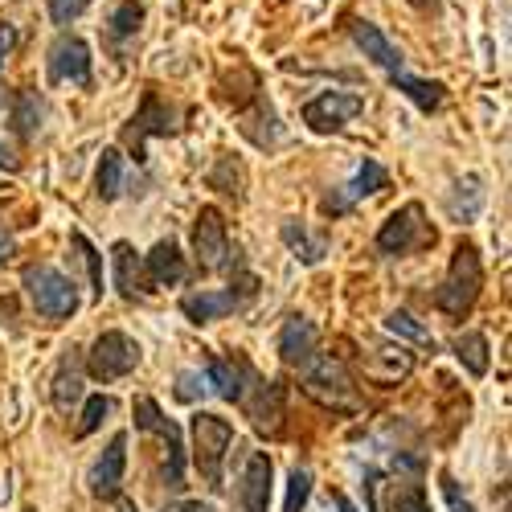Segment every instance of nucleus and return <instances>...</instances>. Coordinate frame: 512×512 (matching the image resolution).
<instances>
[{"mask_svg": "<svg viewBox=\"0 0 512 512\" xmlns=\"http://www.w3.org/2000/svg\"><path fill=\"white\" fill-rule=\"evenodd\" d=\"M0 168H9V173H17V160L9 156V148H5V144H0Z\"/></svg>", "mask_w": 512, "mask_h": 512, "instance_id": "37998d69", "label": "nucleus"}, {"mask_svg": "<svg viewBox=\"0 0 512 512\" xmlns=\"http://www.w3.org/2000/svg\"><path fill=\"white\" fill-rule=\"evenodd\" d=\"M144 275H148L152 291H156V287H177V283H185V279H189V263H185L181 246H177L173 238L156 242V246L144 254Z\"/></svg>", "mask_w": 512, "mask_h": 512, "instance_id": "f3484780", "label": "nucleus"}, {"mask_svg": "<svg viewBox=\"0 0 512 512\" xmlns=\"http://www.w3.org/2000/svg\"><path fill=\"white\" fill-rule=\"evenodd\" d=\"M242 181H246V173H242V164L234 156H222L218 164H213V173H209V185L213 189L234 193V197H242Z\"/></svg>", "mask_w": 512, "mask_h": 512, "instance_id": "7c9ffc66", "label": "nucleus"}, {"mask_svg": "<svg viewBox=\"0 0 512 512\" xmlns=\"http://www.w3.org/2000/svg\"><path fill=\"white\" fill-rule=\"evenodd\" d=\"M422 242H435V234L426 230V213H422V205H418V201H410V205L394 209L390 218L381 222L377 238H373L377 254H386V259L410 254V250H414V246H422Z\"/></svg>", "mask_w": 512, "mask_h": 512, "instance_id": "0eeeda50", "label": "nucleus"}, {"mask_svg": "<svg viewBox=\"0 0 512 512\" xmlns=\"http://www.w3.org/2000/svg\"><path fill=\"white\" fill-rule=\"evenodd\" d=\"M205 381L209 390L222 402H238L242 398V381H246V361H226V357H209L205 365Z\"/></svg>", "mask_w": 512, "mask_h": 512, "instance_id": "5701e85b", "label": "nucleus"}, {"mask_svg": "<svg viewBox=\"0 0 512 512\" xmlns=\"http://www.w3.org/2000/svg\"><path fill=\"white\" fill-rule=\"evenodd\" d=\"M365 496H369V512H390V504H386V472L369 467L365 472Z\"/></svg>", "mask_w": 512, "mask_h": 512, "instance_id": "c9c22d12", "label": "nucleus"}, {"mask_svg": "<svg viewBox=\"0 0 512 512\" xmlns=\"http://www.w3.org/2000/svg\"><path fill=\"white\" fill-rule=\"evenodd\" d=\"M254 291H259V283H254V275H242L238 287H222V291H193L181 300V312L193 320V324H213V320H226L230 312L246 308V300H254Z\"/></svg>", "mask_w": 512, "mask_h": 512, "instance_id": "1a4fd4ad", "label": "nucleus"}, {"mask_svg": "<svg viewBox=\"0 0 512 512\" xmlns=\"http://www.w3.org/2000/svg\"><path fill=\"white\" fill-rule=\"evenodd\" d=\"M115 500H119V496H115ZM119 512H136V504H132V500H119Z\"/></svg>", "mask_w": 512, "mask_h": 512, "instance_id": "a18cd8bd", "label": "nucleus"}, {"mask_svg": "<svg viewBox=\"0 0 512 512\" xmlns=\"http://www.w3.org/2000/svg\"><path fill=\"white\" fill-rule=\"evenodd\" d=\"M70 246L78 250V259H82V267H87V275H91V287H95V300H103V254L87 242V234L82 230H74L70 234Z\"/></svg>", "mask_w": 512, "mask_h": 512, "instance_id": "c756f323", "label": "nucleus"}, {"mask_svg": "<svg viewBox=\"0 0 512 512\" xmlns=\"http://www.w3.org/2000/svg\"><path fill=\"white\" fill-rule=\"evenodd\" d=\"M414 369V353L406 345H377L373 357L365 361V377L377 381V386H398Z\"/></svg>", "mask_w": 512, "mask_h": 512, "instance_id": "aec40b11", "label": "nucleus"}, {"mask_svg": "<svg viewBox=\"0 0 512 512\" xmlns=\"http://www.w3.org/2000/svg\"><path fill=\"white\" fill-rule=\"evenodd\" d=\"M21 283H25V295H29V304L37 308V316L70 320L78 312V287L58 267H29Z\"/></svg>", "mask_w": 512, "mask_h": 512, "instance_id": "20e7f679", "label": "nucleus"}, {"mask_svg": "<svg viewBox=\"0 0 512 512\" xmlns=\"http://www.w3.org/2000/svg\"><path fill=\"white\" fill-rule=\"evenodd\" d=\"M410 5H418V9H426V5H435V0H410Z\"/></svg>", "mask_w": 512, "mask_h": 512, "instance_id": "49530a36", "label": "nucleus"}, {"mask_svg": "<svg viewBox=\"0 0 512 512\" xmlns=\"http://www.w3.org/2000/svg\"><path fill=\"white\" fill-rule=\"evenodd\" d=\"M300 390L316 406H324L332 414H357L365 406L357 386H353V377H349V369L340 365L336 357H320V353L300 365Z\"/></svg>", "mask_w": 512, "mask_h": 512, "instance_id": "f03ea898", "label": "nucleus"}, {"mask_svg": "<svg viewBox=\"0 0 512 512\" xmlns=\"http://www.w3.org/2000/svg\"><path fill=\"white\" fill-rule=\"evenodd\" d=\"M111 414V398H103V394H95V398H87V406H82V422H78V439H87V435H95L99 426H103V418Z\"/></svg>", "mask_w": 512, "mask_h": 512, "instance_id": "72a5a7b5", "label": "nucleus"}, {"mask_svg": "<svg viewBox=\"0 0 512 512\" xmlns=\"http://www.w3.org/2000/svg\"><path fill=\"white\" fill-rule=\"evenodd\" d=\"M25 512H33V508H25Z\"/></svg>", "mask_w": 512, "mask_h": 512, "instance_id": "de8ad7c7", "label": "nucleus"}, {"mask_svg": "<svg viewBox=\"0 0 512 512\" xmlns=\"http://www.w3.org/2000/svg\"><path fill=\"white\" fill-rule=\"evenodd\" d=\"M353 41H357V46L365 50V58H373L381 70H402V50L394 46V41L386 37V33H381L377 25H369V21H353Z\"/></svg>", "mask_w": 512, "mask_h": 512, "instance_id": "412c9836", "label": "nucleus"}, {"mask_svg": "<svg viewBox=\"0 0 512 512\" xmlns=\"http://www.w3.org/2000/svg\"><path fill=\"white\" fill-rule=\"evenodd\" d=\"M13 250H17V242H13V234H9L5 226H0V267H5V263L13 259Z\"/></svg>", "mask_w": 512, "mask_h": 512, "instance_id": "79ce46f5", "label": "nucleus"}, {"mask_svg": "<svg viewBox=\"0 0 512 512\" xmlns=\"http://www.w3.org/2000/svg\"><path fill=\"white\" fill-rule=\"evenodd\" d=\"M238 402L246 406V418L254 422V431L267 435V439H279V431H283V402H287L283 381L259 377L246 365V381H242V398Z\"/></svg>", "mask_w": 512, "mask_h": 512, "instance_id": "39448f33", "label": "nucleus"}, {"mask_svg": "<svg viewBox=\"0 0 512 512\" xmlns=\"http://www.w3.org/2000/svg\"><path fill=\"white\" fill-rule=\"evenodd\" d=\"M123 472H127V435L119 431L107 451L99 455V463L91 467V496L95 500H115L123 492Z\"/></svg>", "mask_w": 512, "mask_h": 512, "instance_id": "dca6fc26", "label": "nucleus"}, {"mask_svg": "<svg viewBox=\"0 0 512 512\" xmlns=\"http://www.w3.org/2000/svg\"><path fill=\"white\" fill-rule=\"evenodd\" d=\"M164 512H213V508L201 500H173V504H164Z\"/></svg>", "mask_w": 512, "mask_h": 512, "instance_id": "a19ab883", "label": "nucleus"}, {"mask_svg": "<svg viewBox=\"0 0 512 512\" xmlns=\"http://www.w3.org/2000/svg\"><path fill=\"white\" fill-rule=\"evenodd\" d=\"M308 496H312V472H308V467H295V472H291V484H287L283 512H304Z\"/></svg>", "mask_w": 512, "mask_h": 512, "instance_id": "473e14b6", "label": "nucleus"}, {"mask_svg": "<svg viewBox=\"0 0 512 512\" xmlns=\"http://www.w3.org/2000/svg\"><path fill=\"white\" fill-rule=\"evenodd\" d=\"M386 332H394V336H402V340H410V345H418V349H439V340L431 336V332H426L410 312H390L386 316Z\"/></svg>", "mask_w": 512, "mask_h": 512, "instance_id": "bb28decb", "label": "nucleus"}, {"mask_svg": "<svg viewBox=\"0 0 512 512\" xmlns=\"http://www.w3.org/2000/svg\"><path fill=\"white\" fill-rule=\"evenodd\" d=\"M390 512H431V504H426V492L422 484H406L402 492H394V504Z\"/></svg>", "mask_w": 512, "mask_h": 512, "instance_id": "f704fd0d", "label": "nucleus"}, {"mask_svg": "<svg viewBox=\"0 0 512 512\" xmlns=\"http://www.w3.org/2000/svg\"><path fill=\"white\" fill-rule=\"evenodd\" d=\"M132 418H136V431H148V435L164 439V447H168L164 484H168V488H181V484H185V443H181V426H177L173 418H164V410H160L148 394H140V398L132 402Z\"/></svg>", "mask_w": 512, "mask_h": 512, "instance_id": "423d86ee", "label": "nucleus"}, {"mask_svg": "<svg viewBox=\"0 0 512 512\" xmlns=\"http://www.w3.org/2000/svg\"><path fill=\"white\" fill-rule=\"evenodd\" d=\"M316 345H320V328L312 320H304V316H291L283 324V332H279V357L287 365H295V369L316 357Z\"/></svg>", "mask_w": 512, "mask_h": 512, "instance_id": "6ab92c4d", "label": "nucleus"}, {"mask_svg": "<svg viewBox=\"0 0 512 512\" xmlns=\"http://www.w3.org/2000/svg\"><path fill=\"white\" fill-rule=\"evenodd\" d=\"M197 390L205 394V381H201L197 373H181V390H177V398H181V402H193V398H197Z\"/></svg>", "mask_w": 512, "mask_h": 512, "instance_id": "ea45409f", "label": "nucleus"}, {"mask_svg": "<svg viewBox=\"0 0 512 512\" xmlns=\"http://www.w3.org/2000/svg\"><path fill=\"white\" fill-rule=\"evenodd\" d=\"M193 250H197L201 271H222V267H230V234H226L222 209L201 205L197 222H193Z\"/></svg>", "mask_w": 512, "mask_h": 512, "instance_id": "9b49d317", "label": "nucleus"}, {"mask_svg": "<svg viewBox=\"0 0 512 512\" xmlns=\"http://www.w3.org/2000/svg\"><path fill=\"white\" fill-rule=\"evenodd\" d=\"M271 508V455L250 451L238 476V512H267Z\"/></svg>", "mask_w": 512, "mask_h": 512, "instance_id": "4468645a", "label": "nucleus"}, {"mask_svg": "<svg viewBox=\"0 0 512 512\" xmlns=\"http://www.w3.org/2000/svg\"><path fill=\"white\" fill-rule=\"evenodd\" d=\"M283 242L291 246V254H295V259H300V263H308V267H316L320 259H324V254H328V242L324 238H312L300 222H283Z\"/></svg>", "mask_w": 512, "mask_h": 512, "instance_id": "a878e982", "label": "nucleus"}, {"mask_svg": "<svg viewBox=\"0 0 512 512\" xmlns=\"http://www.w3.org/2000/svg\"><path fill=\"white\" fill-rule=\"evenodd\" d=\"M17 46V29L13 25H0V66H5L9 50ZM0 107H5V87H0Z\"/></svg>", "mask_w": 512, "mask_h": 512, "instance_id": "58836bf2", "label": "nucleus"}, {"mask_svg": "<svg viewBox=\"0 0 512 512\" xmlns=\"http://www.w3.org/2000/svg\"><path fill=\"white\" fill-rule=\"evenodd\" d=\"M361 111H365V99H361V95H349V91H324V95H316V99L304 107V123L312 127V132L328 136V132H340L345 123H353Z\"/></svg>", "mask_w": 512, "mask_h": 512, "instance_id": "f8f14e48", "label": "nucleus"}, {"mask_svg": "<svg viewBox=\"0 0 512 512\" xmlns=\"http://www.w3.org/2000/svg\"><path fill=\"white\" fill-rule=\"evenodd\" d=\"M50 82H91V50L82 37H58L50 50Z\"/></svg>", "mask_w": 512, "mask_h": 512, "instance_id": "2eb2a0df", "label": "nucleus"}, {"mask_svg": "<svg viewBox=\"0 0 512 512\" xmlns=\"http://www.w3.org/2000/svg\"><path fill=\"white\" fill-rule=\"evenodd\" d=\"M140 21H144V5H136V0H123V5L111 13V37H136L140 33Z\"/></svg>", "mask_w": 512, "mask_h": 512, "instance_id": "2f4dec72", "label": "nucleus"}, {"mask_svg": "<svg viewBox=\"0 0 512 512\" xmlns=\"http://www.w3.org/2000/svg\"><path fill=\"white\" fill-rule=\"evenodd\" d=\"M87 5H91V0H50V17H54L58 25H70Z\"/></svg>", "mask_w": 512, "mask_h": 512, "instance_id": "e433bc0d", "label": "nucleus"}, {"mask_svg": "<svg viewBox=\"0 0 512 512\" xmlns=\"http://www.w3.org/2000/svg\"><path fill=\"white\" fill-rule=\"evenodd\" d=\"M111 267H115V287L123 300H144V295L152 291L148 275H144V259L136 254L132 242H115L111 246Z\"/></svg>", "mask_w": 512, "mask_h": 512, "instance_id": "a211bd4d", "label": "nucleus"}, {"mask_svg": "<svg viewBox=\"0 0 512 512\" xmlns=\"http://www.w3.org/2000/svg\"><path fill=\"white\" fill-rule=\"evenodd\" d=\"M152 136H177V111L168 107L156 91H144V99H140V111L127 119V127H123V148L132 152L136 160H144V144L152 140Z\"/></svg>", "mask_w": 512, "mask_h": 512, "instance_id": "6e6552de", "label": "nucleus"}, {"mask_svg": "<svg viewBox=\"0 0 512 512\" xmlns=\"http://www.w3.org/2000/svg\"><path fill=\"white\" fill-rule=\"evenodd\" d=\"M123 193V156L115 148H107L99 156V197L103 201H115Z\"/></svg>", "mask_w": 512, "mask_h": 512, "instance_id": "c85d7f7f", "label": "nucleus"}, {"mask_svg": "<svg viewBox=\"0 0 512 512\" xmlns=\"http://www.w3.org/2000/svg\"><path fill=\"white\" fill-rule=\"evenodd\" d=\"M234 443V426L209 410L193 414V463L209 488H222V472H226V451Z\"/></svg>", "mask_w": 512, "mask_h": 512, "instance_id": "7ed1b4c3", "label": "nucleus"}, {"mask_svg": "<svg viewBox=\"0 0 512 512\" xmlns=\"http://www.w3.org/2000/svg\"><path fill=\"white\" fill-rule=\"evenodd\" d=\"M41 111H46V107H41V99H37L33 91H21V95H17V103H13V123H17V136H21V140H33V132L41 127Z\"/></svg>", "mask_w": 512, "mask_h": 512, "instance_id": "cd10ccee", "label": "nucleus"}, {"mask_svg": "<svg viewBox=\"0 0 512 512\" xmlns=\"http://www.w3.org/2000/svg\"><path fill=\"white\" fill-rule=\"evenodd\" d=\"M451 353L459 357V365L472 373V377H484L488 373V336L484 332H463V336H455V345H451Z\"/></svg>", "mask_w": 512, "mask_h": 512, "instance_id": "393cba45", "label": "nucleus"}, {"mask_svg": "<svg viewBox=\"0 0 512 512\" xmlns=\"http://www.w3.org/2000/svg\"><path fill=\"white\" fill-rule=\"evenodd\" d=\"M140 365V345L127 332H103L95 345H91V353H87V373L95 377V381H119V377H127Z\"/></svg>", "mask_w": 512, "mask_h": 512, "instance_id": "9d476101", "label": "nucleus"}, {"mask_svg": "<svg viewBox=\"0 0 512 512\" xmlns=\"http://www.w3.org/2000/svg\"><path fill=\"white\" fill-rule=\"evenodd\" d=\"M386 181H390V173H386V168H381L377 160H361L357 173H353L345 185H340V189H332L320 209L328 213V218H340V213H349L361 197H373V193L386 189Z\"/></svg>", "mask_w": 512, "mask_h": 512, "instance_id": "ddd939ff", "label": "nucleus"}, {"mask_svg": "<svg viewBox=\"0 0 512 512\" xmlns=\"http://www.w3.org/2000/svg\"><path fill=\"white\" fill-rule=\"evenodd\" d=\"M50 402H54L58 414H70V410L82 402V369H78L74 349L58 361V373H54V381H50Z\"/></svg>", "mask_w": 512, "mask_h": 512, "instance_id": "4be33fe9", "label": "nucleus"}, {"mask_svg": "<svg viewBox=\"0 0 512 512\" xmlns=\"http://www.w3.org/2000/svg\"><path fill=\"white\" fill-rule=\"evenodd\" d=\"M336 508H340V512H357L353 500H349V496H340V492H336Z\"/></svg>", "mask_w": 512, "mask_h": 512, "instance_id": "c03bdc74", "label": "nucleus"}, {"mask_svg": "<svg viewBox=\"0 0 512 512\" xmlns=\"http://www.w3.org/2000/svg\"><path fill=\"white\" fill-rule=\"evenodd\" d=\"M484 291V263H480V250L472 242H459L455 254H451V267H447V279L435 287V308L451 320H463L467 312L476 308Z\"/></svg>", "mask_w": 512, "mask_h": 512, "instance_id": "f257e3e1", "label": "nucleus"}, {"mask_svg": "<svg viewBox=\"0 0 512 512\" xmlns=\"http://www.w3.org/2000/svg\"><path fill=\"white\" fill-rule=\"evenodd\" d=\"M390 82H394V91H402L418 111H439L443 107V99H447V91H443V82H426V78H414V74H406V70H394L390 74Z\"/></svg>", "mask_w": 512, "mask_h": 512, "instance_id": "b1692460", "label": "nucleus"}, {"mask_svg": "<svg viewBox=\"0 0 512 512\" xmlns=\"http://www.w3.org/2000/svg\"><path fill=\"white\" fill-rule=\"evenodd\" d=\"M443 496H447L451 512H476V508H472V500H467V496H459V484H455L451 476H443Z\"/></svg>", "mask_w": 512, "mask_h": 512, "instance_id": "4c0bfd02", "label": "nucleus"}]
</instances>
